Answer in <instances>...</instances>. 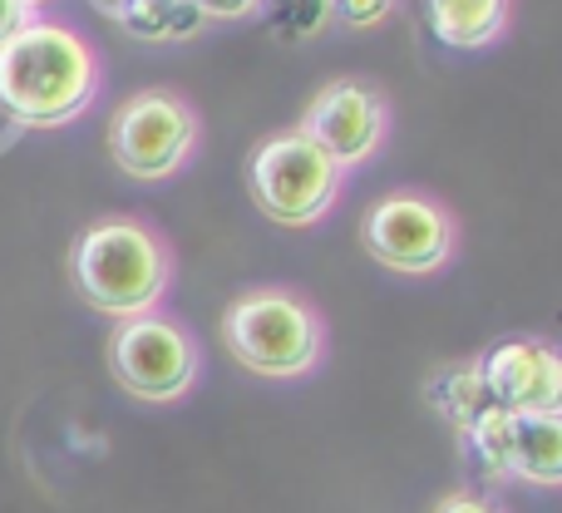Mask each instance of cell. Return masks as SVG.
<instances>
[{
  "label": "cell",
  "mask_w": 562,
  "mask_h": 513,
  "mask_svg": "<svg viewBox=\"0 0 562 513\" xmlns=\"http://www.w3.org/2000/svg\"><path fill=\"white\" fill-rule=\"evenodd\" d=\"M104 94V59L85 30L30 20L0 49V109L20 129H65Z\"/></svg>",
  "instance_id": "6da1fadb"
},
{
  "label": "cell",
  "mask_w": 562,
  "mask_h": 513,
  "mask_svg": "<svg viewBox=\"0 0 562 513\" xmlns=\"http://www.w3.org/2000/svg\"><path fill=\"white\" fill-rule=\"evenodd\" d=\"M65 267L89 311L109 321H134L164 311L178 277V253L164 227H154L148 218L109 213L79 227Z\"/></svg>",
  "instance_id": "7a4b0ae2"
},
{
  "label": "cell",
  "mask_w": 562,
  "mask_h": 513,
  "mask_svg": "<svg viewBox=\"0 0 562 513\" xmlns=\"http://www.w3.org/2000/svg\"><path fill=\"white\" fill-rule=\"evenodd\" d=\"M227 356L257 380H306L326 366V311L296 287H247L217 316Z\"/></svg>",
  "instance_id": "3957f363"
},
{
  "label": "cell",
  "mask_w": 562,
  "mask_h": 513,
  "mask_svg": "<svg viewBox=\"0 0 562 513\" xmlns=\"http://www.w3.org/2000/svg\"><path fill=\"white\" fill-rule=\"evenodd\" d=\"M247 198L277 227H316L346 198V174L301 129H277L247 154Z\"/></svg>",
  "instance_id": "277c9868"
},
{
  "label": "cell",
  "mask_w": 562,
  "mask_h": 513,
  "mask_svg": "<svg viewBox=\"0 0 562 513\" xmlns=\"http://www.w3.org/2000/svg\"><path fill=\"white\" fill-rule=\"evenodd\" d=\"M109 158L134 183H168L198 158L203 144V114L178 89H138L109 114L104 129Z\"/></svg>",
  "instance_id": "5b68a950"
},
{
  "label": "cell",
  "mask_w": 562,
  "mask_h": 513,
  "mask_svg": "<svg viewBox=\"0 0 562 513\" xmlns=\"http://www.w3.org/2000/svg\"><path fill=\"white\" fill-rule=\"evenodd\" d=\"M104 360L114 386L134 395L138 405H178L203 380V341L193 336L188 321L168 316V311L114 321Z\"/></svg>",
  "instance_id": "8992f818"
},
{
  "label": "cell",
  "mask_w": 562,
  "mask_h": 513,
  "mask_svg": "<svg viewBox=\"0 0 562 513\" xmlns=\"http://www.w3.org/2000/svg\"><path fill=\"white\" fill-rule=\"evenodd\" d=\"M459 243V213L429 188H390L360 218V247L395 277H439L454 267Z\"/></svg>",
  "instance_id": "52a82bcc"
},
{
  "label": "cell",
  "mask_w": 562,
  "mask_h": 513,
  "mask_svg": "<svg viewBox=\"0 0 562 513\" xmlns=\"http://www.w3.org/2000/svg\"><path fill=\"white\" fill-rule=\"evenodd\" d=\"M296 129L340 168H366L370 158L385 148L395 114H390V94L366 75H336L306 99Z\"/></svg>",
  "instance_id": "ba28073f"
},
{
  "label": "cell",
  "mask_w": 562,
  "mask_h": 513,
  "mask_svg": "<svg viewBox=\"0 0 562 513\" xmlns=\"http://www.w3.org/2000/svg\"><path fill=\"white\" fill-rule=\"evenodd\" d=\"M488 405L508 415H562V341L504 336L474 356Z\"/></svg>",
  "instance_id": "9c48e42d"
},
{
  "label": "cell",
  "mask_w": 562,
  "mask_h": 513,
  "mask_svg": "<svg viewBox=\"0 0 562 513\" xmlns=\"http://www.w3.org/2000/svg\"><path fill=\"white\" fill-rule=\"evenodd\" d=\"M429 35L445 49H494L514 30L518 0H419Z\"/></svg>",
  "instance_id": "30bf717a"
},
{
  "label": "cell",
  "mask_w": 562,
  "mask_h": 513,
  "mask_svg": "<svg viewBox=\"0 0 562 513\" xmlns=\"http://www.w3.org/2000/svg\"><path fill=\"white\" fill-rule=\"evenodd\" d=\"M508 484L562 489V415H514V425H508Z\"/></svg>",
  "instance_id": "8fae6325"
},
{
  "label": "cell",
  "mask_w": 562,
  "mask_h": 513,
  "mask_svg": "<svg viewBox=\"0 0 562 513\" xmlns=\"http://www.w3.org/2000/svg\"><path fill=\"white\" fill-rule=\"evenodd\" d=\"M114 20L124 35L144 40V45H178V40H193L207 30L193 0H119Z\"/></svg>",
  "instance_id": "7c38bea8"
},
{
  "label": "cell",
  "mask_w": 562,
  "mask_h": 513,
  "mask_svg": "<svg viewBox=\"0 0 562 513\" xmlns=\"http://www.w3.org/2000/svg\"><path fill=\"white\" fill-rule=\"evenodd\" d=\"M429 400H435V410L459 430V435H464V430L488 410V395H484V386H479L474 360L439 370V376L429 380Z\"/></svg>",
  "instance_id": "4fadbf2b"
},
{
  "label": "cell",
  "mask_w": 562,
  "mask_h": 513,
  "mask_svg": "<svg viewBox=\"0 0 562 513\" xmlns=\"http://www.w3.org/2000/svg\"><path fill=\"white\" fill-rule=\"evenodd\" d=\"M257 25L277 35L281 45H306V40L326 35L336 20H330V0H262Z\"/></svg>",
  "instance_id": "5bb4252c"
},
{
  "label": "cell",
  "mask_w": 562,
  "mask_h": 513,
  "mask_svg": "<svg viewBox=\"0 0 562 513\" xmlns=\"http://www.w3.org/2000/svg\"><path fill=\"white\" fill-rule=\"evenodd\" d=\"M508 425H514V415H508V410H498V405H488L484 415L464 430L469 455L479 459L484 479H494V484H508Z\"/></svg>",
  "instance_id": "9a60e30c"
},
{
  "label": "cell",
  "mask_w": 562,
  "mask_h": 513,
  "mask_svg": "<svg viewBox=\"0 0 562 513\" xmlns=\"http://www.w3.org/2000/svg\"><path fill=\"white\" fill-rule=\"evenodd\" d=\"M405 0H330V20L346 30H380L400 15Z\"/></svg>",
  "instance_id": "2e32d148"
},
{
  "label": "cell",
  "mask_w": 562,
  "mask_h": 513,
  "mask_svg": "<svg viewBox=\"0 0 562 513\" xmlns=\"http://www.w3.org/2000/svg\"><path fill=\"white\" fill-rule=\"evenodd\" d=\"M429 513H508V509L488 494H474V489H454V494H445Z\"/></svg>",
  "instance_id": "e0dca14e"
},
{
  "label": "cell",
  "mask_w": 562,
  "mask_h": 513,
  "mask_svg": "<svg viewBox=\"0 0 562 513\" xmlns=\"http://www.w3.org/2000/svg\"><path fill=\"white\" fill-rule=\"evenodd\" d=\"M198 5V15L207 20V25H227V20H252L257 15V5H262V0H193Z\"/></svg>",
  "instance_id": "ac0fdd59"
},
{
  "label": "cell",
  "mask_w": 562,
  "mask_h": 513,
  "mask_svg": "<svg viewBox=\"0 0 562 513\" xmlns=\"http://www.w3.org/2000/svg\"><path fill=\"white\" fill-rule=\"evenodd\" d=\"M30 20H40V15L25 5V0H0V49H5Z\"/></svg>",
  "instance_id": "d6986e66"
},
{
  "label": "cell",
  "mask_w": 562,
  "mask_h": 513,
  "mask_svg": "<svg viewBox=\"0 0 562 513\" xmlns=\"http://www.w3.org/2000/svg\"><path fill=\"white\" fill-rule=\"evenodd\" d=\"M89 5H99V10H104V15H114V5H119V0H89Z\"/></svg>",
  "instance_id": "ffe728a7"
},
{
  "label": "cell",
  "mask_w": 562,
  "mask_h": 513,
  "mask_svg": "<svg viewBox=\"0 0 562 513\" xmlns=\"http://www.w3.org/2000/svg\"><path fill=\"white\" fill-rule=\"evenodd\" d=\"M25 5H30V10H35V15H40V10H45V5H55V0H25Z\"/></svg>",
  "instance_id": "44dd1931"
}]
</instances>
